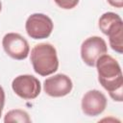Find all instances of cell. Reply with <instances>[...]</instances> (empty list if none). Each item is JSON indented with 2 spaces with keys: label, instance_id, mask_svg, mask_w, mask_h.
Returning <instances> with one entry per match:
<instances>
[{
  "label": "cell",
  "instance_id": "6da1fadb",
  "mask_svg": "<svg viewBox=\"0 0 123 123\" xmlns=\"http://www.w3.org/2000/svg\"><path fill=\"white\" fill-rule=\"evenodd\" d=\"M100 85L117 102L123 100V77L118 62L111 56L104 54L95 63Z\"/></svg>",
  "mask_w": 123,
  "mask_h": 123
},
{
  "label": "cell",
  "instance_id": "7a4b0ae2",
  "mask_svg": "<svg viewBox=\"0 0 123 123\" xmlns=\"http://www.w3.org/2000/svg\"><path fill=\"white\" fill-rule=\"evenodd\" d=\"M34 71L40 76H48L58 70L59 60L56 48L50 43H39L31 50Z\"/></svg>",
  "mask_w": 123,
  "mask_h": 123
},
{
  "label": "cell",
  "instance_id": "3957f363",
  "mask_svg": "<svg viewBox=\"0 0 123 123\" xmlns=\"http://www.w3.org/2000/svg\"><path fill=\"white\" fill-rule=\"evenodd\" d=\"M101 32L109 37V42L112 50L118 54L123 52V21L121 17L111 12H105L99 18Z\"/></svg>",
  "mask_w": 123,
  "mask_h": 123
},
{
  "label": "cell",
  "instance_id": "277c9868",
  "mask_svg": "<svg viewBox=\"0 0 123 123\" xmlns=\"http://www.w3.org/2000/svg\"><path fill=\"white\" fill-rule=\"evenodd\" d=\"M52 19L44 13L31 14L25 24V29L28 36L34 39L47 38L53 31Z\"/></svg>",
  "mask_w": 123,
  "mask_h": 123
},
{
  "label": "cell",
  "instance_id": "5b68a950",
  "mask_svg": "<svg viewBox=\"0 0 123 123\" xmlns=\"http://www.w3.org/2000/svg\"><path fill=\"white\" fill-rule=\"evenodd\" d=\"M14 93L22 99L32 100L37 98L41 90L40 82L33 75H19L15 77L12 83Z\"/></svg>",
  "mask_w": 123,
  "mask_h": 123
},
{
  "label": "cell",
  "instance_id": "8992f818",
  "mask_svg": "<svg viewBox=\"0 0 123 123\" xmlns=\"http://www.w3.org/2000/svg\"><path fill=\"white\" fill-rule=\"evenodd\" d=\"M108 48L106 41L100 37H90L85 39L81 45V57L84 62L88 66H95L96 61L104 54H107Z\"/></svg>",
  "mask_w": 123,
  "mask_h": 123
},
{
  "label": "cell",
  "instance_id": "52a82bcc",
  "mask_svg": "<svg viewBox=\"0 0 123 123\" xmlns=\"http://www.w3.org/2000/svg\"><path fill=\"white\" fill-rule=\"evenodd\" d=\"M4 51L14 60H24L30 52L29 43L21 35L17 33H8L2 40Z\"/></svg>",
  "mask_w": 123,
  "mask_h": 123
},
{
  "label": "cell",
  "instance_id": "ba28073f",
  "mask_svg": "<svg viewBox=\"0 0 123 123\" xmlns=\"http://www.w3.org/2000/svg\"><path fill=\"white\" fill-rule=\"evenodd\" d=\"M73 84L71 79L65 74H56L47 78L43 83V89L51 97H62L69 94Z\"/></svg>",
  "mask_w": 123,
  "mask_h": 123
},
{
  "label": "cell",
  "instance_id": "9c48e42d",
  "mask_svg": "<svg viewBox=\"0 0 123 123\" xmlns=\"http://www.w3.org/2000/svg\"><path fill=\"white\" fill-rule=\"evenodd\" d=\"M82 111L86 115L97 116L101 114L107 107V98L97 89L88 90L82 99Z\"/></svg>",
  "mask_w": 123,
  "mask_h": 123
},
{
  "label": "cell",
  "instance_id": "30bf717a",
  "mask_svg": "<svg viewBox=\"0 0 123 123\" xmlns=\"http://www.w3.org/2000/svg\"><path fill=\"white\" fill-rule=\"evenodd\" d=\"M4 122L5 123H12V122H22V123H30L31 118L29 117V114L19 109L12 110L8 111L4 117Z\"/></svg>",
  "mask_w": 123,
  "mask_h": 123
},
{
  "label": "cell",
  "instance_id": "8fae6325",
  "mask_svg": "<svg viewBox=\"0 0 123 123\" xmlns=\"http://www.w3.org/2000/svg\"><path fill=\"white\" fill-rule=\"evenodd\" d=\"M55 3L62 9H64V10H70V9H73L75 8L78 3H79V0H54Z\"/></svg>",
  "mask_w": 123,
  "mask_h": 123
},
{
  "label": "cell",
  "instance_id": "7c38bea8",
  "mask_svg": "<svg viewBox=\"0 0 123 123\" xmlns=\"http://www.w3.org/2000/svg\"><path fill=\"white\" fill-rule=\"evenodd\" d=\"M4 104H5V92H4L3 87L0 86V117H1V114L4 109Z\"/></svg>",
  "mask_w": 123,
  "mask_h": 123
},
{
  "label": "cell",
  "instance_id": "4fadbf2b",
  "mask_svg": "<svg viewBox=\"0 0 123 123\" xmlns=\"http://www.w3.org/2000/svg\"><path fill=\"white\" fill-rule=\"evenodd\" d=\"M109 4L114 8L121 9L123 7V0H108Z\"/></svg>",
  "mask_w": 123,
  "mask_h": 123
},
{
  "label": "cell",
  "instance_id": "5bb4252c",
  "mask_svg": "<svg viewBox=\"0 0 123 123\" xmlns=\"http://www.w3.org/2000/svg\"><path fill=\"white\" fill-rule=\"evenodd\" d=\"M1 10H2V4H1V1H0V12H1Z\"/></svg>",
  "mask_w": 123,
  "mask_h": 123
}]
</instances>
